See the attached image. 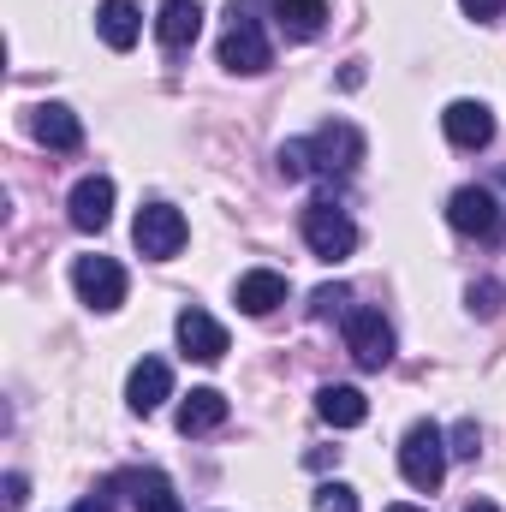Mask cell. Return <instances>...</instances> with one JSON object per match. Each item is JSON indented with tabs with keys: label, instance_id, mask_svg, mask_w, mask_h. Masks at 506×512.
Masks as SVG:
<instances>
[{
	"label": "cell",
	"instance_id": "obj_1",
	"mask_svg": "<svg viewBox=\"0 0 506 512\" xmlns=\"http://www.w3.org/2000/svg\"><path fill=\"white\" fill-rule=\"evenodd\" d=\"M221 66L227 72H268L274 66V48H268V36H262V18H256L251 0H227V30H221Z\"/></svg>",
	"mask_w": 506,
	"mask_h": 512
},
{
	"label": "cell",
	"instance_id": "obj_2",
	"mask_svg": "<svg viewBox=\"0 0 506 512\" xmlns=\"http://www.w3.org/2000/svg\"><path fill=\"white\" fill-rule=\"evenodd\" d=\"M298 233H304L310 256H322V262H340V256L358 251V227L334 197H310L304 215H298Z\"/></svg>",
	"mask_w": 506,
	"mask_h": 512
},
{
	"label": "cell",
	"instance_id": "obj_3",
	"mask_svg": "<svg viewBox=\"0 0 506 512\" xmlns=\"http://www.w3.org/2000/svg\"><path fill=\"white\" fill-rule=\"evenodd\" d=\"M447 435L435 429V423H411L405 429V441H399V477L411 483V489H423V495H435L441 489V477H447Z\"/></svg>",
	"mask_w": 506,
	"mask_h": 512
},
{
	"label": "cell",
	"instance_id": "obj_4",
	"mask_svg": "<svg viewBox=\"0 0 506 512\" xmlns=\"http://www.w3.org/2000/svg\"><path fill=\"white\" fill-rule=\"evenodd\" d=\"M185 239H191V227H185V215H179L173 203H143V209H137V227H131L137 256L167 262V256L185 251Z\"/></svg>",
	"mask_w": 506,
	"mask_h": 512
},
{
	"label": "cell",
	"instance_id": "obj_5",
	"mask_svg": "<svg viewBox=\"0 0 506 512\" xmlns=\"http://www.w3.org/2000/svg\"><path fill=\"white\" fill-rule=\"evenodd\" d=\"M364 161V131L346 126V120H328V126L310 137V173H322V179H346L352 167Z\"/></svg>",
	"mask_w": 506,
	"mask_h": 512
},
{
	"label": "cell",
	"instance_id": "obj_6",
	"mask_svg": "<svg viewBox=\"0 0 506 512\" xmlns=\"http://www.w3.org/2000/svg\"><path fill=\"white\" fill-rule=\"evenodd\" d=\"M346 352H352L358 370L393 364V322L381 310H346Z\"/></svg>",
	"mask_w": 506,
	"mask_h": 512
},
{
	"label": "cell",
	"instance_id": "obj_7",
	"mask_svg": "<svg viewBox=\"0 0 506 512\" xmlns=\"http://www.w3.org/2000/svg\"><path fill=\"white\" fill-rule=\"evenodd\" d=\"M72 286L90 310H120L126 304V268L114 256H78L72 262Z\"/></svg>",
	"mask_w": 506,
	"mask_h": 512
},
{
	"label": "cell",
	"instance_id": "obj_8",
	"mask_svg": "<svg viewBox=\"0 0 506 512\" xmlns=\"http://www.w3.org/2000/svg\"><path fill=\"white\" fill-rule=\"evenodd\" d=\"M447 221H453V233H465V239H495V233L506 227V209L495 203V191L459 185L453 203H447Z\"/></svg>",
	"mask_w": 506,
	"mask_h": 512
},
{
	"label": "cell",
	"instance_id": "obj_9",
	"mask_svg": "<svg viewBox=\"0 0 506 512\" xmlns=\"http://www.w3.org/2000/svg\"><path fill=\"white\" fill-rule=\"evenodd\" d=\"M179 352L197 358V364H221V358H227V328H221L209 310L185 304V310H179Z\"/></svg>",
	"mask_w": 506,
	"mask_h": 512
},
{
	"label": "cell",
	"instance_id": "obj_10",
	"mask_svg": "<svg viewBox=\"0 0 506 512\" xmlns=\"http://www.w3.org/2000/svg\"><path fill=\"white\" fill-rule=\"evenodd\" d=\"M114 221V179L108 173H90L72 185V227L78 233H102Z\"/></svg>",
	"mask_w": 506,
	"mask_h": 512
},
{
	"label": "cell",
	"instance_id": "obj_11",
	"mask_svg": "<svg viewBox=\"0 0 506 512\" xmlns=\"http://www.w3.org/2000/svg\"><path fill=\"white\" fill-rule=\"evenodd\" d=\"M441 131H447L453 149H489L495 143V114H489V102H453L441 114Z\"/></svg>",
	"mask_w": 506,
	"mask_h": 512
},
{
	"label": "cell",
	"instance_id": "obj_12",
	"mask_svg": "<svg viewBox=\"0 0 506 512\" xmlns=\"http://www.w3.org/2000/svg\"><path fill=\"white\" fill-rule=\"evenodd\" d=\"M197 36H203V6H197V0H161V12H155V42H161L167 54H185Z\"/></svg>",
	"mask_w": 506,
	"mask_h": 512
},
{
	"label": "cell",
	"instance_id": "obj_13",
	"mask_svg": "<svg viewBox=\"0 0 506 512\" xmlns=\"http://www.w3.org/2000/svg\"><path fill=\"white\" fill-rule=\"evenodd\" d=\"M233 298H239L245 316H274V310L286 304V274H274V268H251V274H239Z\"/></svg>",
	"mask_w": 506,
	"mask_h": 512
},
{
	"label": "cell",
	"instance_id": "obj_14",
	"mask_svg": "<svg viewBox=\"0 0 506 512\" xmlns=\"http://www.w3.org/2000/svg\"><path fill=\"white\" fill-rule=\"evenodd\" d=\"M126 399H131L137 417L161 411V399H173V370H167L161 358H143V364L131 370V382H126Z\"/></svg>",
	"mask_w": 506,
	"mask_h": 512
},
{
	"label": "cell",
	"instance_id": "obj_15",
	"mask_svg": "<svg viewBox=\"0 0 506 512\" xmlns=\"http://www.w3.org/2000/svg\"><path fill=\"white\" fill-rule=\"evenodd\" d=\"M30 131H36L42 149H78V143H84V126H78V114H72L66 102H42V108L30 114Z\"/></svg>",
	"mask_w": 506,
	"mask_h": 512
},
{
	"label": "cell",
	"instance_id": "obj_16",
	"mask_svg": "<svg viewBox=\"0 0 506 512\" xmlns=\"http://www.w3.org/2000/svg\"><path fill=\"white\" fill-rule=\"evenodd\" d=\"M227 423V393L221 387H191V399L179 405V435H209Z\"/></svg>",
	"mask_w": 506,
	"mask_h": 512
},
{
	"label": "cell",
	"instance_id": "obj_17",
	"mask_svg": "<svg viewBox=\"0 0 506 512\" xmlns=\"http://www.w3.org/2000/svg\"><path fill=\"white\" fill-rule=\"evenodd\" d=\"M316 411H322V423H334V429H358V423L370 417V399L346 382H328L316 393Z\"/></svg>",
	"mask_w": 506,
	"mask_h": 512
},
{
	"label": "cell",
	"instance_id": "obj_18",
	"mask_svg": "<svg viewBox=\"0 0 506 512\" xmlns=\"http://www.w3.org/2000/svg\"><path fill=\"white\" fill-rule=\"evenodd\" d=\"M274 6V24L292 36V42H310V36H322V24H328V0H268Z\"/></svg>",
	"mask_w": 506,
	"mask_h": 512
},
{
	"label": "cell",
	"instance_id": "obj_19",
	"mask_svg": "<svg viewBox=\"0 0 506 512\" xmlns=\"http://www.w3.org/2000/svg\"><path fill=\"white\" fill-rule=\"evenodd\" d=\"M96 30H102V42H108L114 54H126L131 42L143 36V12H137L131 0H102V12H96Z\"/></svg>",
	"mask_w": 506,
	"mask_h": 512
},
{
	"label": "cell",
	"instance_id": "obj_20",
	"mask_svg": "<svg viewBox=\"0 0 506 512\" xmlns=\"http://www.w3.org/2000/svg\"><path fill=\"white\" fill-rule=\"evenodd\" d=\"M126 489H131V501H137V512H185L179 495H173V483L161 471H131Z\"/></svg>",
	"mask_w": 506,
	"mask_h": 512
},
{
	"label": "cell",
	"instance_id": "obj_21",
	"mask_svg": "<svg viewBox=\"0 0 506 512\" xmlns=\"http://www.w3.org/2000/svg\"><path fill=\"white\" fill-rule=\"evenodd\" d=\"M346 304H352V286H340V280H334V286H316V292H310V322H328V316H340Z\"/></svg>",
	"mask_w": 506,
	"mask_h": 512
},
{
	"label": "cell",
	"instance_id": "obj_22",
	"mask_svg": "<svg viewBox=\"0 0 506 512\" xmlns=\"http://www.w3.org/2000/svg\"><path fill=\"white\" fill-rule=\"evenodd\" d=\"M280 179H310V137L280 143Z\"/></svg>",
	"mask_w": 506,
	"mask_h": 512
},
{
	"label": "cell",
	"instance_id": "obj_23",
	"mask_svg": "<svg viewBox=\"0 0 506 512\" xmlns=\"http://www.w3.org/2000/svg\"><path fill=\"white\" fill-rule=\"evenodd\" d=\"M447 453H453V459H477V453H483V429H477L471 417H465V423H453V435H447Z\"/></svg>",
	"mask_w": 506,
	"mask_h": 512
},
{
	"label": "cell",
	"instance_id": "obj_24",
	"mask_svg": "<svg viewBox=\"0 0 506 512\" xmlns=\"http://www.w3.org/2000/svg\"><path fill=\"white\" fill-rule=\"evenodd\" d=\"M316 507L322 512H358V489L352 483H322L316 489Z\"/></svg>",
	"mask_w": 506,
	"mask_h": 512
},
{
	"label": "cell",
	"instance_id": "obj_25",
	"mask_svg": "<svg viewBox=\"0 0 506 512\" xmlns=\"http://www.w3.org/2000/svg\"><path fill=\"white\" fill-rule=\"evenodd\" d=\"M465 298H471V310H477V316H495V310H501V286H495V280H477Z\"/></svg>",
	"mask_w": 506,
	"mask_h": 512
},
{
	"label": "cell",
	"instance_id": "obj_26",
	"mask_svg": "<svg viewBox=\"0 0 506 512\" xmlns=\"http://www.w3.org/2000/svg\"><path fill=\"white\" fill-rule=\"evenodd\" d=\"M0 501H6V507H24V501H30V483H24V471H6V483H0Z\"/></svg>",
	"mask_w": 506,
	"mask_h": 512
},
{
	"label": "cell",
	"instance_id": "obj_27",
	"mask_svg": "<svg viewBox=\"0 0 506 512\" xmlns=\"http://www.w3.org/2000/svg\"><path fill=\"white\" fill-rule=\"evenodd\" d=\"M465 6V18H477V24H489V18H501L506 0H459Z\"/></svg>",
	"mask_w": 506,
	"mask_h": 512
},
{
	"label": "cell",
	"instance_id": "obj_28",
	"mask_svg": "<svg viewBox=\"0 0 506 512\" xmlns=\"http://www.w3.org/2000/svg\"><path fill=\"white\" fill-rule=\"evenodd\" d=\"M72 512H114V495H108V489H96V495H84Z\"/></svg>",
	"mask_w": 506,
	"mask_h": 512
},
{
	"label": "cell",
	"instance_id": "obj_29",
	"mask_svg": "<svg viewBox=\"0 0 506 512\" xmlns=\"http://www.w3.org/2000/svg\"><path fill=\"white\" fill-rule=\"evenodd\" d=\"M465 512H501V507H495V501H471Z\"/></svg>",
	"mask_w": 506,
	"mask_h": 512
},
{
	"label": "cell",
	"instance_id": "obj_30",
	"mask_svg": "<svg viewBox=\"0 0 506 512\" xmlns=\"http://www.w3.org/2000/svg\"><path fill=\"white\" fill-rule=\"evenodd\" d=\"M387 512H429V507H405V501H399V507H387Z\"/></svg>",
	"mask_w": 506,
	"mask_h": 512
}]
</instances>
